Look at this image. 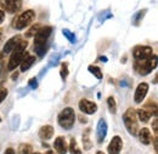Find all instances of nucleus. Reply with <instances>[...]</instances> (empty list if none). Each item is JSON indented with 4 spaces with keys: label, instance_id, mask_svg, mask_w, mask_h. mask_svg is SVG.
Here are the masks:
<instances>
[{
    "label": "nucleus",
    "instance_id": "obj_7",
    "mask_svg": "<svg viewBox=\"0 0 158 154\" xmlns=\"http://www.w3.org/2000/svg\"><path fill=\"white\" fill-rule=\"evenodd\" d=\"M152 54H153V51H152V47H150V46H136L133 50V56L135 58V61L147 59L152 56Z\"/></svg>",
    "mask_w": 158,
    "mask_h": 154
},
{
    "label": "nucleus",
    "instance_id": "obj_10",
    "mask_svg": "<svg viewBox=\"0 0 158 154\" xmlns=\"http://www.w3.org/2000/svg\"><path fill=\"white\" fill-rule=\"evenodd\" d=\"M123 148V141L119 136H114L110 144H108V153L110 154H119Z\"/></svg>",
    "mask_w": 158,
    "mask_h": 154
},
{
    "label": "nucleus",
    "instance_id": "obj_28",
    "mask_svg": "<svg viewBox=\"0 0 158 154\" xmlns=\"http://www.w3.org/2000/svg\"><path fill=\"white\" fill-rule=\"evenodd\" d=\"M145 12H146V10H143V11H140L138 15L135 16V19H134V24H136V26H138V21H140V19L143 17Z\"/></svg>",
    "mask_w": 158,
    "mask_h": 154
},
{
    "label": "nucleus",
    "instance_id": "obj_13",
    "mask_svg": "<svg viewBox=\"0 0 158 154\" xmlns=\"http://www.w3.org/2000/svg\"><path fill=\"white\" fill-rule=\"evenodd\" d=\"M20 41H21L20 35L9 39V40L6 41V44H5V46H4V52H5V54H10V52L17 46V44H19Z\"/></svg>",
    "mask_w": 158,
    "mask_h": 154
},
{
    "label": "nucleus",
    "instance_id": "obj_11",
    "mask_svg": "<svg viewBox=\"0 0 158 154\" xmlns=\"http://www.w3.org/2000/svg\"><path fill=\"white\" fill-rule=\"evenodd\" d=\"M107 135V123L105 119H100L96 126V137H98V142L102 143L103 140L106 138Z\"/></svg>",
    "mask_w": 158,
    "mask_h": 154
},
{
    "label": "nucleus",
    "instance_id": "obj_18",
    "mask_svg": "<svg viewBox=\"0 0 158 154\" xmlns=\"http://www.w3.org/2000/svg\"><path fill=\"white\" fill-rule=\"evenodd\" d=\"M135 112H136V116H138L142 123H147L150 120V118H151V114L148 112H146L143 108L142 109H139V111H135Z\"/></svg>",
    "mask_w": 158,
    "mask_h": 154
},
{
    "label": "nucleus",
    "instance_id": "obj_14",
    "mask_svg": "<svg viewBox=\"0 0 158 154\" xmlns=\"http://www.w3.org/2000/svg\"><path fill=\"white\" fill-rule=\"evenodd\" d=\"M54 147L56 149V152L59 154H66L67 153V144H66V140L63 137H57L55 140Z\"/></svg>",
    "mask_w": 158,
    "mask_h": 154
},
{
    "label": "nucleus",
    "instance_id": "obj_17",
    "mask_svg": "<svg viewBox=\"0 0 158 154\" xmlns=\"http://www.w3.org/2000/svg\"><path fill=\"white\" fill-rule=\"evenodd\" d=\"M139 138L143 144H150L151 143V132H150V130L146 129V128L141 129L140 132H139Z\"/></svg>",
    "mask_w": 158,
    "mask_h": 154
},
{
    "label": "nucleus",
    "instance_id": "obj_36",
    "mask_svg": "<svg viewBox=\"0 0 158 154\" xmlns=\"http://www.w3.org/2000/svg\"><path fill=\"white\" fill-rule=\"evenodd\" d=\"M16 78H17V73H15V74H14V75H12V79H14V80H15V79H16Z\"/></svg>",
    "mask_w": 158,
    "mask_h": 154
},
{
    "label": "nucleus",
    "instance_id": "obj_37",
    "mask_svg": "<svg viewBox=\"0 0 158 154\" xmlns=\"http://www.w3.org/2000/svg\"><path fill=\"white\" fill-rule=\"evenodd\" d=\"M45 154H55V153H54L52 151H49V152H46V153H45Z\"/></svg>",
    "mask_w": 158,
    "mask_h": 154
},
{
    "label": "nucleus",
    "instance_id": "obj_23",
    "mask_svg": "<svg viewBox=\"0 0 158 154\" xmlns=\"http://www.w3.org/2000/svg\"><path fill=\"white\" fill-rule=\"evenodd\" d=\"M107 104H108V109L111 113H116L117 112V107H116V101L113 97H108L107 99Z\"/></svg>",
    "mask_w": 158,
    "mask_h": 154
},
{
    "label": "nucleus",
    "instance_id": "obj_26",
    "mask_svg": "<svg viewBox=\"0 0 158 154\" xmlns=\"http://www.w3.org/2000/svg\"><path fill=\"white\" fill-rule=\"evenodd\" d=\"M67 63H62V68H61V77H62V79L64 80L66 78H67V75H68V68H67Z\"/></svg>",
    "mask_w": 158,
    "mask_h": 154
},
{
    "label": "nucleus",
    "instance_id": "obj_3",
    "mask_svg": "<svg viewBox=\"0 0 158 154\" xmlns=\"http://www.w3.org/2000/svg\"><path fill=\"white\" fill-rule=\"evenodd\" d=\"M123 121H124V125H125L128 132L133 136L136 135V132H138V116H136L135 109L129 108L123 114Z\"/></svg>",
    "mask_w": 158,
    "mask_h": 154
},
{
    "label": "nucleus",
    "instance_id": "obj_4",
    "mask_svg": "<svg viewBox=\"0 0 158 154\" xmlns=\"http://www.w3.org/2000/svg\"><path fill=\"white\" fill-rule=\"evenodd\" d=\"M59 125L62 129L69 130L72 129V126L74 125V120H76V113L74 109L72 108H64L61 113L59 114Z\"/></svg>",
    "mask_w": 158,
    "mask_h": 154
},
{
    "label": "nucleus",
    "instance_id": "obj_39",
    "mask_svg": "<svg viewBox=\"0 0 158 154\" xmlns=\"http://www.w3.org/2000/svg\"><path fill=\"white\" fill-rule=\"evenodd\" d=\"M0 37H1V29H0Z\"/></svg>",
    "mask_w": 158,
    "mask_h": 154
},
{
    "label": "nucleus",
    "instance_id": "obj_32",
    "mask_svg": "<svg viewBox=\"0 0 158 154\" xmlns=\"http://www.w3.org/2000/svg\"><path fill=\"white\" fill-rule=\"evenodd\" d=\"M5 154H15V151H14L12 148H7V149L5 151Z\"/></svg>",
    "mask_w": 158,
    "mask_h": 154
},
{
    "label": "nucleus",
    "instance_id": "obj_1",
    "mask_svg": "<svg viewBox=\"0 0 158 154\" xmlns=\"http://www.w3.org/2000/svg\"><path fill=\"white\" fill-rule=\"evenodd\" d=\"M51 33H52V28L46 26V27L39 28V30L34 35L35 37L34 38V51L39 57H43L45 52L48 51V40L50 38Z\"/></svg>",
    "mask_w": 158,
    "mask_h": 154
},
{
    "label": "nucleus",
    "instance_id": "obj_27",
    "mask_svg": "<svg viewBox=\"0 0 158 154\" xmlns=\"http://www.w3.org/2000/svg\"><path fill=\"white\" fill-rule=\"evenodd\" d=\"M28 86H31L32 89H37V86H38V81H37V79H35V78H32V79L28 81Z\"/></svg>",
    "mask_w": 158,
    "mask_h": 154
},
{
    "label": "nucleus",
    "instance_id": "obj_24",
    "mask_svg": "<svg viewBox=\"0 0 158 154\" xmlns=\"http://www.w3.org/2000/svg\"><path fill=\"white\" fill-rule=\"evenodd\" d=\"M20 154H31L32 153V147L29 144H21L20 149H19Z\"/></svg>",
    "mask_w": 158,
    "mask_h": 154
},
{
    "label": "nucleus",
    "instance_id": "obj_34",
    "mask_svg": "<svg viewBox=\"0 0 158 154\" xmlns=\"http://www.w3.org/2000/svg\"><path fill=\"white\" fill-rule=\"evenodd\" d=\"M80 121H81V123H86V118H83V116H81V118H80Z\"/></svg>",
    "mask_w": 158,
    "mask_h": 154
},
{
    "label": "nucleus",
    "instance_id": "obj_30",
    "mask_svg": "<svg viewBox=\"0 0 158 154\" xmlns=\"http://www.w3.org/2000/svg\"><path fill=\"white\" fill-rule=\"evenodd\" d=\"M153 129H155V134L157 135V118H155L153 120Z\"/></svg>",
    "mask_w": 158,
    "mask_h": 154
},
{
    "label": "nucleus",
    "instance_id": "obj_5",
    "mask_svg": "<svg viewBox=\"0 0 158 154\" xmlns=\"http://www.w3.org/2000/svg\"><path fill=\"white\" fill-rule=\"evenodd\" d=\"M156 67H157V57L156 56H151L150 58L143 59V61H135V69L141 75L150 74Z\"/></svg>",
    "mask_w": 158,
    "mask_h": 154
},
{
    "label": "nucleus",
    "instance_id": "obj_15",
    "mask_svg": "<svg viewBox=\"0 0 158 154\" xmlns=\"http://www.w3.org/2000/svg\"><path fill=\"white\" fill-rule=\"evenodd\" d=\"M54 135V128L50 125H45L39 130V136L43 140H50Z\"/></svg>",
    "mask_w": 158,
    "mask_h": 154
},
{
    "label": "nucleus",
    "instance_id": "obj_22",
    "mask_svg": "<svg viewBox=\"0 0 158 154\" xmlns=\"http://www.w3.org/2000/svg\"><path fill=\"white\" fill-rule=\"evenodd\" d=\"M62 34L68 39L69 43H74V41H76V35H74V33H72L69 29H66V28L62 29Z\"/></svg>",
    "mask_w": 158,
    "mask_h": 154
},
{
    "label": "nucleus",
    "instance_id": "obj_9",
    "mask_svg": "<svg viewBox=\"0 0 158 154\" xmlns=\"http://www.w3.org/2000/svg\"><path fill=\"white\" fill-rule=\"evenodd\" d=\"M79 109L85 114H94L98 111V106H96V103L83 98L79 101Z\"/></svg>",
    "mask_w": 158,
    "mask_h": 154
},
{
    "label": "nucleus",
    "instance_id": "obj_38",
    "mask_svg": "<svg viewBox=\"0 0 158 154\" xmlns=\"http://www.w3.org/2000/svg\"><path fill=\"white\" fill-rule=\"evenodd\" d=\"M96 154H105L103 152H101V151H99V152H96Z\"/></svg>",
    "mask_w": 158,
    "mask_h": 154
},
{
    "label": "nucleus",
    "instance_id": "obj_25",
    "mask_svg": "<svg viewBox=\"0 0 158 154\" xmlns=\"http://www.w3.org/2000/svg\"><path fill=\"white\" fill-rule=\"evenodd\" d=\"M39 27H40L39 24L32 26V27H31V29H29V30L26 33V37H29V38H31V37H34V35L37 34V32L39 30Z\"/></svg>",
    "mask_w": 158,
    "mask_h": 154
},
{
    "label": "nucleus",
    "instance_id": "obj_8",
    "mask_svg": "<svg viewBox=\"0 0 158 154\" xmlns=\"http://www.w3.org/2000/svg\"><path fill=\"white\" fill-rule=\"evenodd\" d=\"M0 5L6 12L15 14L22 7V0H0Z\"/></svg>",
    "mask_w": 158,
    "mask_h": 154
},
{
    "label": "nucleus",
    "instance_id": "obj_31",
    "mask_svg": "<svg viewBox=\"0 0 158 154\" xmlns=\"http://www.w3.org/2000/svg\"><path fill=\"white\" fill-rule=\"evenodd\" d=\"M4 17H5V14H4V11H2V10H0V24L2 23V21H4Z\"/></svg>",
    "mask_w": 158,
    "mask_h": 154
},
{
    "label": "nucleus",
    "instance_id": "obj_33",
    "mask_svg": "<svg viewBox=\"0 0 158 154\" xmlns=\"http://www.w3.org/2000/svg\"><path fill=\"white\" fill-rule=\"evenodd\" d=\"M153 143H155V144H153V146H155V149L157 151V136L155 137V141H153Z\"/></svg>",
    "mask_w": 158,
    "mask_h": 154
},
{
    "label": "nucleus",
    "instance_id": "obj_21",
    "mask_svg": "<svg viewBox=\"0 0 158 154\" xmlns=\"http://www.w3.org/2000/svg\"><path fill=\"white\" fill-rule=\"evenodd\" d=\"M89 72H90L91 74H94L98 79H101V78H102V72H101L100 67H98V66H89Z\"/></svg>",
    "mask_w": 158,
    "mask_h": 154
},
{
    "label": "nucleus",
    "instance_id": "obj_12",
    "mask_svg": "<svg viewBox=\"0 0 158 154\" xmlns=\"http://www.w3.org/2000/svg\"><path fill=\"white\" fill-rule=\"evenodd\" d=\"M147 91H148V85H147L146 83L139 84V86L136 87V91H135V96H134L135 102H136V103H141L142 99L147 95Z\"/></svg>",
    "mask_w": 158,
    "mask_h": 154
},
{
    "label": "nucleus",
    "instance_id": "obj_35",
    "mask_svg": "<svg viewBox=\"0 0 158 154\" xmlns=\"http://www.w3.org/2000/svg\"><path fill=\"white\" fill-rule=\"evenodd\" d=\"M2 66H4V64H2V62L0 61V73H1V71H2Z\"/></svg>",
    "mask_w": 158,
    "mask_h": 154
},
{
    "label": "nucleus",
    "instance_id": "obj_29",
    "mask_svg": "<svg viewBox=\"0 0 158 154\" xmlns=\"http://www.w3.org/2000/svg\"><path fill=\"white\" fill-rule=\"evenodd\" d=\"M6 96H7V90L6 89H1L0 90V103L6 98Z\"/></svg>",
    "mask_w": 158,
    "mask_h": 154
},
{
    "label": "nucleus",
    "instance_id": "obj_19",
    "mask_svg": "<svg viewBox=\"0 0 158 154\" xmlns=\"http://www.w3.org/2000/svg\"><path fill=\"white\" fill-rule=\"evenodd\" d=\"M89 134H90V129L85 130L84 135H83V143H84V149H90L91 148V141L89 138Z\"/></svg>",
    "mask_w": 158,
    "mask_h": 154
},
{
    "label": "nucleus",
    "instance_id": "obj_2",
    "mask_svg": "<svg viewBox=\"0 0 158 154\" xmlns=\"http://www.w3.org/2000/svg\"><path fill=\"white\" fill-rule=\"evenodd\" d=\"M27 41L26 40H21L20 43L17 44V46L12 50V55L9 59V63H7V69L9 71H14L16 67H19L21 64V62L23 61V58L27 56V52H26V47H27Z\"/></svg>",
    "mask_w": 158,
    "mask_h": 154
},
{
    "label": "nucleus",
    "instance_id": "obj_20",
    "mask_svg": "<svg viewBox=\"0 0 158 154\" xmlns=\"http://www.w3.org/2000/svg\"><path fill=\"white\" fill-rule=\"evenodd\" d=\"M69 152L71 154H81L80 149L78 148L77 141L74 138H71V143H69Z\"/></svg>",
    "mask_w": 158,
    "mask_h": 154
},
{
    "label": "nucleus",
    "instance_id": "obj_6",
    "mask_svg": "<svg viewBox=\"0 0 158 154\" xmlns=\"http://www.w3.org/2000/svg\"><path fill=\"white\" fill-rule=\"evenodd\" d=\"M34 17H35V12L33 10H27L23 14H21L20 16L14 21V27L16 29H19V30L24 29L26 27H28L32 23Z\"/></svg>",
    "mask_w": 158,
    "mask_h": 154
},
{
    "label": "nucleus",
    "instance_id": "obj_41",
    "mask_svg": "<svg viewBox=\"0 0 158 154\" xmlns=\"http://www.w3.org/2000/svg\"><path fill=\"white\" fill-rule=\"evenodd\" d=\"M0 121H1V119H0Z\"/></svg>",
    "mask_w": 158,
    "mask_h": 154
},
{
    "label": "nucleus",
    "instance_id": "obj_16",
    "mask_svg": "<svg viewBox=\"0 0 158 154\" xmlns=\"http://www.w3.org/2000/svg\"><path fill=\"white\" fill-rule=\"evenodd\" d=\"M35 62V57L34 56H26V57L23 58V61L21 62V72H26V71H28L31 67H32V64Z\"/></svg>",
    "mask_w": 158,
    "mask_h": 154
},
{
    "label": "nucleus",
    "instance_id": "obj_40",
    "mask_svg": "<svg viewBox=\"0 0 158 154\" xmlns=\"http://www.w3.org/2000/svg\"><path fill=\"white\" fill-rule=\"evenodd\" d=\"M31 154H40V153H31Z\"/></svg>",
    "mask_w": 158,
    "mask_h": 154
}]
</instances>
